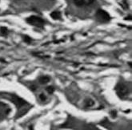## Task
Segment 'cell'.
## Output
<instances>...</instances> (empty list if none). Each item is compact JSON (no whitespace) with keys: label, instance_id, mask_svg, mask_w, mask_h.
<instances>
[{"label":"cell","instance_id":"obj_1","mask_svg":"<svg viewBox=\"0 0 132 130\" xmlns=\"http://www.w3.org/2000/svg\"><path fill=\"white\" fill-rule=\"evenodd\" d=\"M7 96H8V98L10 100V101H11L12 103H14V104L17 106L18 108H22V110L18 112V115L17 117H21L22 116H23L25 113L29 110L28 108H27V109L23 108V107H25L27 104L26 100L22 99V98L19 97V96L14 95V94H7Z\"/></svg>","mask_w":132,"mask_h":130},{"label":"cell","instance_id":"obj_2","mask_svg":"<svg viewBox=\"0 0 132 130\" xmlns=\"http://www.w3.org/2000/svg\"><path fill=\"white\" fill-rule=\"evenodd\" d=\"M115 91H116L117 94L120 98L124 99L126 96H128L130 93V90L127 85L124 83H119L118 84L115 86Z\"/></svg>","mask_w":132,"mask_h":130},{"label":"cell","instance_id":"obj_3","mask_svg":"<svg viewBox=\"0 0 132 130\" xmlns=\"http://www.w3.org/2000/svg\"><path fill=\"white\" fill-rule=\"evenodd\" d=\"M95 17L97 20L100 23H107L110 20V16L106 10L99 9L97 10L95 14Z\"/></svg>","mask_w":132,"mask_h":130},{"label":"cell","instance_id":"obj_4","mask_svg":"<svg viewBox=\"0 0 132 130\" xmlns=\"http://www.w3.org/2000/svg\"><path fill=\"white\" fill-rule=\"evenodd\" d=\"M26 22L29 24L38 27V28H43L44 24H45V22L43 19L38 17V16H30L29 18L26 19Z\"/></svg>","mask_w":132,"mask_h":130},{"label":"cell","instance_id":"obj_5","mask_svg":"<svg viewBox=\"0 0 132 130\" xmlns=\"http://www.w3.org/2000/svg\"><path fill=\"white\" fill-rule=\"evenodd\" d=\"M10 112V108H9V106L3 104V102H0V120L4 119L5 116L9 114Z\"/></svg>","mask_w":132,"mask_h":130},{"label":"cell","instance_id":"obj_6","mask_svg":"<svg viewBox=\"0 0 132 130\" xmlns=\"http://www.w3.org/2000/svg\"><path fill=\"white\" fill-rule=\"evenodd\" d=\"M95 2V0H74V3L77 7H85L89 6Z\"/></svg>","mask_w":132,"mask_h":130},{"label":"cell","instance_id":"obj_7","mask_svg":"<svg viewBox=\"0 0 132 130\" xmlns=\"http://www.w3.org/2000/svg\"><path fill=\"white\" fill-rule=\"evenodd\" d=\"M50 79H51V78H50L49 76H47V75H43V76H41L40 78L39 79V81L41 84H47L49 82Z\"/></svg>","mask_w":132,"mask_h":130},{"label":"cell","instance_id":"obj_8","mask_svg":"<svg viewBox=\"0 0 132 130\" xmlns=\"http://www.w3.org/2000/svg\"><path fill=\"white\" fill-rule=\"evenodd\" d=\"M51 17L54 20H58L61 19V13L59 11H53L51 14Z\"/></svg>","mask_w":132,"mask_h":130},{"label":"cell","instance_id":"obj_9","mask_svg":"<svg viewBox=\"0 0 132 130\" xmlns=\"http://www.w3.org/2000/svg\"><path fill=\"white\" fill-rule=\"evenodd\" d=\"M0 32L3 35H7V33H8V29L7 28H5V27H2V28H0Z\"/></svg>","mask_w":132,"mask_h":130},{"label":"cell","instance_id":"obj_10","mask_svg":"<svg viewBox=\"0 0 132 130\" xmlns=\"http://www.w3.org/2000/svg\"><path fill=\"white\" fill-rule=\"evenodd\" d=\"M47 92L49 94H53L54 92V87H52V86H49V87H47Z\"/></svg>","mask_w":132,"mask_h":130},{"label":"cell","instance_id":"obj_11","mask_svg":"<svg viewBox=\"0 0 132 130\" xmlns=\"http://www.w3.org/2000/svg\"><path fill=\"white\" fill-rule=\"evenodd\" d=\"M86 103H87V104H86V105H87V107H91V106H92L94 104V101L92 100H86Z\"/></svg>","mask_w":132,"mask_h":130},{"label":"cell","instance_id":"obj_12","mask_svg":"<svg viewBox=\"0 0 132 130\" xmlns=\"http://www.w3.org/2000/svg\"><path fill=\"white\" fill-rule=\"evenodd\" d=\"M24 40H25V42H26V43H30L31 42V39L28 36V35H25V36H24Z\"/></svg>","mask_w":132,"mask_h":130},{"label":"cell","instance_id":"obj_13","mask_svg":"<svg viewBox=\"0 0 132 130\" xmlns=\"http://www.w3.org/2000/svg\"><path fill=\"white\" fill-rule=\"evenodd\" d=\"M39 98H40V99L42 100H46V96H45V95H44V94H40V96H39Z\"/></svg>","mask_w":132,"mask_h":130},{"label":"cell","instance_id":"obj_14","mask_svg":"<svg viewBox=\"0 0 132 130\" xmlns=\"http://www.w3.org/2000/svg\"><path fill=\"white\" fill-rule=\"evenodd\" d=\"M116 111H112L111 112V116L113 117V118H115V116H116Z\"/></svg>","mask_w":132,"mask_h":130},{"label":"cell","instance_id":"obj_15","mask_svg":"<svg viewBox=\"0 0 132 130\" xmlns=\"http://www.w3.org/2000/svg\"><path fill=\"white\" fill-rule=\"evenodd\" d=\"M31 90H33V91H35V90L36 89V87H35V85H34V86H31Z\"/></svg>","mask_w":132,"mask_h":130}]
</instances>
